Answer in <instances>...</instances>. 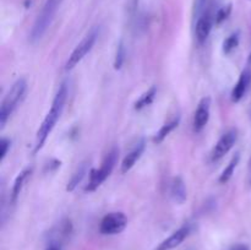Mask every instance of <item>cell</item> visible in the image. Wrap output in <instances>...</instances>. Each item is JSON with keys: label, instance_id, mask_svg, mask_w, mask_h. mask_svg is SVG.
I'll list each match as a JSON object with an SVG mask.
<instances>
[{"label": "cell", "instance_id": "5b68a950", "mask_svg": "<svg viewBox=\"0 0 251 250\" xmlns=\"http://www.w3.org/2000/svg\"><path fill=\"white\" fill-rule=\"evenodd\" d=\"M97 38H98V29L95 27V28L91 29V31L83 37L82 41L76 46V48L74 49L73 53L69 55L68 60H66L65 63V68L64 69H65L66 71L73 70V69L75 68V66L77 65V64L80 63V61L82 60V59L85 58L91 50H92L93 46H95L96 42H97Z\"/></svg>", "mask_w": 251, "mask_h": 250}, {"label": "cell", "instance_id": "6da1fadb", "mask_svg": "<svg viewBox=\"0 0 251 250\" xmlns=\"http://www.w3.org/2000/svg\"><path fill=\"white\" fill-rule=\"evenodd\" d=\"M68 85L66 82H63L59 86V90L56 92L55 97H54L53 103H51V107L49 109L48 114L44 118L43 123L39 126L38 131H37L36 136V146H34V152H38L39 150L43 147V145L46 144L47 139L50 135V132L53 131L54 126L56 125V122L60 118L61 113H63L64 107H65L66 98H68Z\"/></svg>", "mask_w": 251, "mask_h": 250}, {"label": "cell", "instance_id": "3957f363", "mask_svg": "<svg viewBox=\"0 0 251 250\" xmlns=\"http://www.w3.org/2000/svg\"><path fill=\"white\" fill-rule=\"evenodd\" d=\"M27 91V82L25 78H19L14 85L10 87L6 95L2 98L1 105H0V126L4 127L10 115L15 112L22 100L25 98Z\"/></svg>", "mask_w": 251, "mask_h": 250}, {"label": "cell", "instance_id": "484cf974", "mask_svg": "<svg viewBox=\"0 0 251 250\" xmlns=\"http://www.w3.org/2000/svg\"><path fill=\"white\" fill-rule=\"evenodd\" d=\"M249 60H250V63H251V54H250V58H249Z\"/></svg>", "mask_w": 251, "mask_h": 250}, {"label": "cell", "instance_id": "2e32d148", "mask_svg": "<svg viewBox=\"0 0 251 250\" xmlns=\"http://www.w3.org/2000/svg\"><path fill=\"white\" fill-rule=\"evenodd\" d=\"M88 171V166H87V162H82L80 166L77 167V169L75 171V173L73 174L71 179L69 180L68 186H66V190L68 191H74L76 188H77L78 184L83 180V178L86 176Z\"/></svg>", "mask_w": 251, "mask_h": 250}, {"label": "cell", "instance_id": "8992f818", "mask_svg": "<svg viewBox=\"0 0 251 250\" xmlns=\"http://www.w3.org/2000/svg\"><path fill=\"white\" fill-rule=\"evenodd\" d=\"M127 217L123 212H109L102 218L100 232L104 235L119 234L126 228Z\"/></svg>", "mask_w": 251, "mask_h": 250}, {"label": "cell", "instance_id": "d6986e66", "mask_svg": "<svg viewBox=\"0 0 251 250\" xmlns=\"http://www.w3.org/2000/svg\"><path fill=\"white\" fill-rule=\"evenodd\" d=\"M239 44V32H235V33L230 34L228 38H226V41L223 42V51L226 54H229L234 50L235 48Z\"/></svg>", "mask_w": 251, "mask_h": 250}, {"label": "cell", "instance_id": "e0dca14e", "mask_svg": "<svg viewBox=\"0 0 251 250\" xmlns=\"http://www.w3.org/2000/svg\"><path fill=\"white\" fill-rule=\"evenodd\" d=\"M156 95H157V88L154 87V86H152V87L149 88V90H147L144 95L140 96L139 100L135 102V104H134L135 110H141V109H144V108L149 107V105L154 100Z\"/></svg>", "mask_w": 251, "mask_h": 250}, {"label": "cell", "instance_id": "9a60e30c", "mask_svg": "<svg viewBox=\"0 0 251 250\" xmlns=\"http://www.w3.org/2000/svg\"><path fill=\"white\" fill-rule=\"evenodd\" d=\"M179 122H180V117L178 115V117L173 118V119L169 120L168 123H166V124H164L163 126H162L161 129L156 132V135H154V137H153L154 144H161V142H163L164 139H166V137L168 136V135L171 134V132L173 131L176 126H178Z\"/></svg>", "mask_w": 251, "mask_h": 250}, {"label": "cell", "instance_id": "9c48e42d", "mask_svg": "<svg viewBox=\"0 0 251 250\" xmlns=\"http://www.w3.org/2000/svg\"><path fill=\"white\" fill-rule=\"evenodd\" d=\"M191 234V225H185L176 229L172 235H169L167 239H164L161 244L157 247L156 250H172L174 248L179 247L189 235Z\"/></svg>", "mask_w": 251, "mask_h": 250}, {"label": "cell", "instance_id": "7c38bea8", "mask_svg": "<svg viewBox=\"0 0 251 250\" xmlns=\"http://www.w3.org/2000/svg\"><path fill=\"white\" fill-rule=\"evenodd\" d=\"M251 82V71L249 69H245L242 73V75L239 76V80L235 83L234 88L232 91V100L234 103H238L242 100V98L244 97L245 93H247L248 88H249Z\"/></svg>", "mask_w": 251, "mask_h": 250}, {"label": "cell", "instance_id": "ac0fdd59", "mask_svg": "<svg viewBox=\"0 0 251 250\" xmlns=\"http://www.w3.org/2000/svg\"><path fill=\"white\" fill-rule=\"evenodd\" d=\"M239 161H240V154L235 153V156H233V158L230 159L229 163H228V166L226 167L225 171H223L222 174L220 175V183L226 184L230 178H232V175L234 174V171H235V168H237Z\"/></svg>", "mask_w": 251, "mask_h": 250}, {"label": "cell", "instance_id": "30bf717a", "mask_svg": "<svg viewBox=\"0 0 251 250\" xmlns=\"http://www.w3.org/2000/svg\"><path fill=\"white\" fill-rule=\"evenodd\" d=\"M213 25V19L211 12L206 11L205 14L201 15L199 19H196L195 24V36L196 39H198L199 43H203L206 42V39L208 38L211 33V29H212Z\"/></svg>", "mask_w": 251, "mask_h": 250}, {"label": "cell", "instance_id": "ba28073f", "mask_svg": "<svg viewBox=\"0 0 251 250\" xmlns=\"http://www.w3.org/2000/svg\"><path fill=\"white\" fill-rule=\"evenodd\" d=\"M211 114V98L203 97L202 100L199 102L198 108L195 110V115H194V131L200 132L202 131L203 127L207 125L208 120H210Z\"/></svg>", "mask_w": 251, "mask_h": 250}, {"label": "cell", "instance_id": "277c9868", "mask_svg": "<svg viewBox=\"0 0 251 250\" xmlns=\"http://www.w3.org/2000/svg\"><path fill=\"white\" fill-rule=\"evenodd\" d=\"M118 157H119V150L117 147H113L104 156L100 168L91 171L90 180H88V184L85 188L86 191L92 193V191L97 190L102 185L103 181L112 174L113 169H114L115 164L118 162Z\"/></svg>", "mask_w": 251, "mask_h": 250}, {"label": "cell", "instance_id": "7a4b0ae2", "mask_svg": "<svg viewBox=\"0 0 251 250\" xmlns=\"http://www.w3.org/2000/svg\"><path fill=\"white\" fill-rule=\"evenodd\" d=\"M61 2H63V0H46L41 12L34 21L31 32H29V41L32 43L41 41L42 37L46 34V32L48 31L51 22H53L54 17H55L56 11L60 7Z\"/></svg>", "mask_w": 251, "mask_h": 250}, {"label": "cell", "instance_id": "7402d4cb", "mask_svg": "<svg viewBox=\"0 0 251 250\" xmlns=\"http://www.w3.org/2000/svg\"><path fill=\"white\" fill-rule=\"evenodd\" d=\"M230 11H232V5H227V6L221 7L220 10L216 14V24H221L225 20L228 19V16L230 15Z\"/></svg>", "mask_w": 251, "mask_h": 250}, {"label": "cell", "instance_id": "cb8c5ba5", "mask_svg": "<svg viewBox=\"0 0 251 250\" xmlns=\"http://www.w3.org/2000/svg\"><path fill=\"white\" fill-rule=\"evenodd\" d=\"M229 250H250L249 247L247 244H243V243H238V244H234Z\"/></svg>", "mask_w": 251, "mask_h": 250}, {"label": "cell", "instance_id": "8fae6325", "mask_svg": "<svg viewBox=\"0 0 251 250\" xmlns=\"http://www.w3.org/2000/svg\"><path fill=\"white\" fill-rule=\"evenodd\" d=\"M145 146H146V144H145L144 139H141L140 141H137V144H135V146L132 147L131 151H130L129 153L124 157V159H123L122 162L123 173H127V172L135 166V163L139 161L140 157H141L142 153H144Z\"/></svg>", "mask_w": 251, "mask_h": 250}, {"label": "cell", "instance_id": "603a6c76", "mask_svg": "<svg viewBox=\"0 0 251 250\" xmlns=\"http://www.w3.org/2000/svg\"><path fill=\"white\" fill-rule=\"evenodd\" d=\"M10 145H11L10 140L6 139V137H2L1 141H0V147H1V152H0V162L4 161L5 157H6L7 151H9L10 149Z\"/></svg>", "mask_w": 251, "mask_h": 250}, {"label": "cell", "instance_id": "d4e9b609", "mask_svg": "<svg viewBox=\"0 0 251 250\" xmlns=\"http://www.w3.org/2000/svg\"><path fill=\"white\" fill-rule=\"evenodd\" d=\"M47 250H60V248H59L58 244H54V243H51Z\"/></svg>", "mask_w": 251, "mask_h": 250}, {"label": "cell", "instance_id": "4fadbf2b", "mask_svg": "<svg viewBox=\"0 0 251 250\" xmlns=\"http://www.w3.org/2000/svg\"><path fill=\"white\" fill-rule=\"evenodd\" d=\"M32 174V168H25L24 171L20 172L19 175L16 176V179H15L14 181V185H12V190H11V195H10V201H11L12 205H15L17 201V199H19L20 194H21L22 189H24L25 184L27 183V180L29 179V176H31Z\"/></svg>", "mask_w": 251, "mask_h": 250}, {"label": "cell", "instance_id": "ffe728a7", "mask_svg": "<svg viewBox=\"0 0 251 250\" xmlns=\"http://www.w3.org/2000/svg\"><path fill=\"white\" fill-rule=\"evenodd\" d=\"M125 56H126V49H125L124 42L120 41L118 44L117 54H115V61H114V68L115 70H120L125 61Z\"/></svg>", "mask_w": 251, "mask_h": 250}, {"label": "cell", "instance_id": "5bb4252c", "mask_svg": "<svg viewBox=\"0 0 251 250\" xmlns=\"http://www.w3.org/2000/svg\"><path fill=\"white\" fill-rule=\"evenodd\" d=\"M171 196L173 199L174 202L176 203H184L188 198V193H186V186L184 183L181 176H174L173 180L171 183Z\"/></svg>", "mask_w": 251, "mask_h": 250}, {"label": "cell", "instance_id": "44dd1931", "mask_svg": "<svg viewBox=\"0 0 251 250\" xmlns=\"http://www.w3.org/2000/svg\"><path fill=\"white\" fill-rule=\"evenodd\" d=\"M207 0H195V6H194V15L195 19H199L202 14L207 11Z\"/></svg>", "mask_w": 251, "mask_h": 250}, {"label": "cell", "instance_id": "52a82bcc", "mask_svg": "<svg viewBox=\"0 0 251 250\" xmlns=\"http://www.w3.org/2000/svg\"><path fill=\"white\" fill-rule=\"evenodd\" d=\"M237 137L238 132L235 129H230L227 132H225L217 141V144L215 145L212 152H211V161H220L222 157H225L232 150V147L234 146Z\"/></svg>", "mask_w": 251, "mask_h": 250}]
</instances>
